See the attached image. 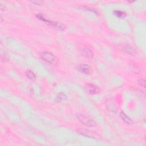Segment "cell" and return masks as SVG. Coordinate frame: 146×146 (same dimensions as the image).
Listing matches in <instances>:
<instances>
[{
	"label": "cell",
	"instance_id": "cell-1",
	"mask_svg": "<svg viewBox=\"0 0 146 146\" xmlns=\"http://www.w3.org/2000/svg\"><path fill=\"white\" fill-rule=\"evenodd\" d=\"M40 57L41 59L54 66H58L59 64V60L52 53L48 52H43L40 53Z\"/></svg>",
	"mask_w": 146,
	"mask_h": 146
},
{
	"label": "cell",
	"instance_id": "cell-2",
	"mask_svg": "<svg viewBox=\"0 0 146 146\" xmlns=\"http://www.w3.org/2000/svg\"><path fill=\"white\" fill-rule=\"evenodd\" d=\"M36 17H37L39 19H40V20L46 22V24H48L49 25H50V26L54 27L57 30L62 31L65 29V27H64V26L63 24L59 23V22H53V21L47 20L46 18H45L43 17V16L41 14H36Z\"/></svg>",
	"mask_w": 146,
	"mask_h": 146
},
{
	"label": "cell",
	"instance_id": "cell-3",
	"mask_svg": "<svg viewBox=\"0 0 146 146\" xmlns=\"http://www.w3.org/2000/svg\"><path fill=\"white\" fill-rule=\"evenodd\" d=\"M77 118L83 125L87 126V127H91L96 126V123L93 120L88 118L87 117L84 116L83 115L78 114L77 115Z\"/></svg>",
	"mask_w": 146,
	"mask_h": 146
},
{
	"label": "cell",
	"instance_id": "cell-4",
	"mask_svg": "<svg viewBox=\"0 0 146 146\" xmlns=\"http://www.w3.org/2000/svg\"><path fill=\"white\" fill-rule=\"evenodd\" d=\"M80 51L83 56L87 58H92L94 57V54L91 50L85 46H81L80 47Z\"/></svg>",
	"mask_w": 146,
	"mask_h": 146
},
{
	"label": "cell",
	"instance_id": "cell-5",
	"mask_svg": "<svg viewBox=\"0 0 146 146\" xmlns=\"http://www.w3.org/2000/svg\"><path fill=\"white\" fill-rule=\"evenodd\" d=\"M85 91L90 94L94 95L98 93L99 92V90L97 86H95L93 84H87L85 86Z\"/></svg>",
	"mask_w": 146,
	"mask_h": 146
},
{
	"label": "cell",
	"instance_id": "cell-6",
	"mask_svg": "<svg viewBox=\"0 0 146 146\" xmlns=\"http://www.w3.org/2000/svg\"><path fill=\"white\" fill-rule=\"evenodd\" d=\"M78 70L81 72H83L84 74H89L91 72V67H90L87 64H81L80 65L78 66Z\"/></svg>",
	"mask_w": 146,
	"mask_h": 146
},
{
	"label": "cell",
	"instance_id": "cell-7",
	"mask_svg": "<svg viewBox=\"0 0 146 146\" xmlns=\"http://www.w3.org/2000/svg\"><path fill=\"white\" fill-rule=\"evenodd\" d=\"M106 107L109 111L113 112V113H116L117 108L113 100H107V102H106Z\"/></svg>",
	"mask_w": 146,
	"mask_h": 146
},
{
	"label": "cell",
	"instance_id": "cell-8",
	"mask_svg": "<svg viewBox=\"0 0 146 146\" xmlns=\"http://www.w3.org/2000/svg\"><path fill=\"white\" fill-rule=\"evenodd\" d=\"M120 116L122 120H123L125 123H127V124H132L133 123V120H132L130 118L128 117L126 115L123 113V112H120Z\"/></svg>",
	"mask_w": 146,
	"mask_h": 146
},
{
	"label": "cell",
	"instance_id": "cell-9",
	"mask_svg": "<svg viewBox=\"0 0 146 146\" xmlns=\"http://www.w3.org/2000/svg\"><path fill=\"white\" fill-rule=\"evenodd\" d=\"M79 133L83 135H85L86 136H87L89 137H94V134L92 133V132L90 131L89 130H84V129H80V130H78Z\"/></svg>",
	"mask_w": 146,
	"mask_h": 146
},
{
	"label": "cell",
	"instance_id": "cell-10",
	"mask_svg": "<svg viewBox=\"0 0 146 146\" xmlns=\"http://www.w3.org/2000/svg\"><path fill=\"white\" fill-rule=\"evenodd\" d=\"M67 99V97L66 95L62 93V92H61V93H59L57 97L55 98V101L58 103H60L63 102V101Z\"/></svg>",
	"mask_w": 146,
	"mask_h": 146
},
{
	"label": "cell",
	"instance_id": "cell-11",
	"mask_svg": "<svg viewBox=\"0 0 146 146\" xmlns=\"http://www.w3.org/2000/svg\"><path fill=\"white\" fill-rule=\"evenodd\" d=\"M125 51L127 52L128 54H130L132 55H134L135 54H136V50L135 49H134L133 47H132L130 46H126L125 47Z\"/></svg>",
	"mask_w": 146,
	"mask_h": 146
},
{
	"label": "cell",
	"instance_id": "cell-12",
	"mask_svg": "<svg viewBox=\"0 0 146 146\" xmlns=\"http://www.w3.org/2000/svg\"><path fill=\"white\" fill-rule=\"evenodd\" d=\"M26 75L29 79L32 81H34L36 78L34 73L31 71V70H27V71L26 72Z\"/></svg>",
	"mask_w": 146,
	"mask_h": 146
},
{
	"label": "cell",
	"instance_id": "cell-13",
	"mask_svg": "<svg viewBox=\"0 0 146 146\" xmlns=\"http://www.w3.org/2000/svg\"><path fill=\"white\" fill-rule=\"evenodd\" d=\"M114 13L118 17L120 18H124L126 17V14L125 12H123L120 10H115L114 11Z\"/></svg>",
	"mask_w": 146,
	"mask_h": 146
},
{
	"label": "cell",
	"instance_id": "cell-14",
	"mask_svg": "<svg viewBox=\"0 0 146 146\" xmlns=\"http://www.w3.org/2000/svg\"><path fill=\"white\" fill-rule=\"evenodd\" d=\"M138 83L140 86H141L143 87H145V81L144 79H139L138 81Z\"/></svg>",
	"mask_w": 146,
	"mask_h": 146
},
{
	"label": "cell",
	"instance_id": "cell-15",
	"mask_svg": "<svg viewBox=\"0 0 146 146\" xmlns=\"http://www.w3.org/2000/svg\"><path fill=\"white\" fill-rule=\"evenodd\" d=\"M2 61H4V62H7L9 61V57H8V56L6 54H5H5H4L2 56Z\"/></svg>",
	"mask_w": 146,
	"mask_h": 146
},
{
	"label": "cell",
	"instance_id": "cell-16",
	"mask_svg": "<svg viewBox=\"0 0 146 146\" xmlns=\"http://www.w3.org/2000/svg\"><path fill=\"white\" fill-rule=\"evenodd\" d=\"M133 71L136 73H139L140 72L139 68L136 65H135L133 66Z\"/></svg>",
	"mask_w": 146,
	"mask_h": 146
},
{
	"label": "cell",
	"instance_id": "cell-17",
	"mask_svg": "<svg viewBox=\"0 0 146 146\" xmlns=\"http://www.w3.org/2000/svg\"><path fill=\"white\" fill-rule=\"evenodd\" d=\"M32 2L33 4H34L35 5H41L43 4V2L41 1H32Z\"/></svg>",
	"mask_w": 146,
	"mask_h": 146
},
{
	"label": "cell",
	"instance_id": "cell-18",
	"mask_svg": "<svg viewBox=\"0 0 146 146\" xmlns=\"http://www.w3.org/2000/svg\"><path fill=\"white\" fill-rule=\"evenodd\" d=\"M0 8H1V10H5V7L2 4H1V5H0Z\"/></svg>",
	"mask_w": 146,
	"mask_h": 146
}]
</instances>
